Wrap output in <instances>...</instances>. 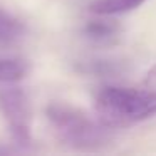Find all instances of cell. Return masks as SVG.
I'll use <instances>...</instances> for the list:
<instances>
[{"instance_id":"obj_1","label":"cell","mask_w":156,"mask_h":156,"mask_svg":"<svg viewBox=\"0 0 156 156\" xmlns=\"http://www.w3.org/2000/svg\"><path fill=\"white\" fill-rule=\"evenodd\" d=\"M94 111L106 128H128L156 116V91L102 86L94 94Z\"/></svg>"},{"instance_id":"obj_2","label":"cell","mask_w":156,"mask_h":156,"mask_svg":"<svg viewBox=\"0 0 156 156\" xmlns=\"http://www.w3.org/2000/svg\"><path fill=\"white\" fill-rule=\"evenodd\" d=\"M49 124L55 138L67 148L79 151H96L111 141L109 128L91 118L74 106L64 102H51L45 109Z\"/></svg>"},{"instance_id":"obj_3","label":"cell","mask_w":156,"mask_h":156,"mask_svg":"<svg viewBox=\"0 0 156 156\" xmlns=\"http://www.w3.org/2000/svg\"><path fill=\"white\" fill-rule=\"evenodd\" d=\"M0 112L5 118L12 138L17 144L30 143V106L22 87H7L0 91Z\"/></svg>"},{"instance_id":"obj_4","label":"cell","mask_w":156,"mask_h":156,"mask_svg":"<svg viewBox=\"0 0 156 156\" xmlns=\"http://www.w3.org/2000/svg\"><path fill=\"white\" fill-rule=\"evenodd\" d=\"M119 29V24L114 20H91L84 27V34L98 44H109L118 37Z\"/></svg>"},{"instance_id":"obj_5","label":"cell","mask_w":156,"mask_h":156,"mask_svg":"<svg viewBox=\"0 0 156 156\" xmlns=\"http://www.w3.org/2000/svg\"><path fill=\"white\" fill-rule=\"evenodd\" d=\"M146 0H94L89 5V12L98 15H116L134 10Z\"/></svg>"},{"instance_id":"obj_6","label":"cell","mask_w":156,"mask_h":156,"mask_svg":"<svg viewBox=\"0 0 156 156\" xmlns=\"http://www.w3.org/2000/svg\"><path fill=\"white\" fill-rule=\"evenodd\" d=\"M29 64L22 59H0V84H12L25 77Z\"/></svg>"},{"instance_id":"obj_7","label":"cell","mask_w":156,"mask_h":156,"mask_svg":"<svg viewBox=\"0 0 156 156\" xmlns=\"http://www.w3.org/2000/svg\"><path fill=\"white\" fill-rule=\"evenodd\" d=\"M24 24L7 14L5 10H0V42L10 44L24 35Z\"/></svg>"},{"instance_id":"obj_8","label":"cell","mask_w":156,"mask_h":156,"mask_svg":"<svg viewBox=\"0 0 156 156\" xmlns=\"http://www.w3.org/2000/svg\"><path fill=\"white\" fill-rule=\"evenodd\" d=\"M144 84L149 86V87H156V66H153V67L148 71L146 79H144Z\"/></svg>"}]
</instances>
